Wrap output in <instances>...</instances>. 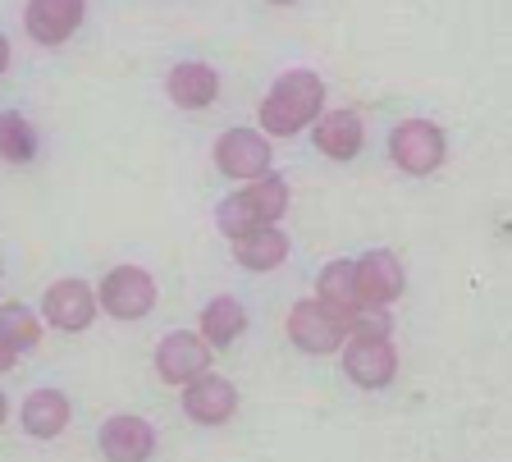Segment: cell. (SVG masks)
I'll return each mask as SVG.
<instances>
[{"mask_svg": "<svg viewBox=\"0 0 512 462\" xmlns=\"http://www.w3.org/2000/svg\"><path fill=\"white\" fill-rule=\"evenodd\" d=\"M243 330H247V312H243V302L238 298H215L202 312V334L215 348H229Z\"/></svg>", "mask_w": 512, "mask_h": 462, "instance_id": "obj_18", "label": "cell"}, {"mask_svg": "<svg viewBox=\"0 0 512 462\" xmlns=\"http://www.w3.org/2000/svg\"><path fill=\"white\" fill-rule=\"evenodd\" d=\"M275 5H288V0H275Z\"/></svg>", "mask_w": 512, "mask_h": 462, "instance_id": "obj_26", "label": "cell"}, {"mask_svg": "<svg viewBox=\"0 0 512 462\" xmlns=\"http://www.w3.org/2000/svg\"><path fill=\"white\" fill-rule=\"evenodd\" d=\"M183 408H188L192 421H202V426H220V421L234 417L238 408V389L220 376H197L183 394Z\"/></svg>", "mask_w": 512, "mask_h": 462, "instance_id": "obj_10", "label": "cell"}, {"mask_svg": "<svg viewBox=\"0 0 512 462\" xmlns=\"http://www.w3.org/2000/svg\"><path fill=\"white\" fill-rule=\"evenodd\" d=\"M320 106H325V83L316 74H307V69H293L261 101V124L275 138H293V133H302L320 115Z\"/></svg>", "mask_w": 512, "mask_h": 462, "instance_id": "obj_1", "label": "cell"}, {"mask_svg": "<svg viewBox=\"0 0 512 462\" xmlns=\"http://www.w3.org/2000/svg\"><path fill=\"white\" fill-rule=\"evenodd\" d=\"M288 334H293V344H298L302 353L320 357V353H334V348L343 344V334H352V330L339 307L316 298V302H298V307L288 312Z\"/></svg>", "mask_w": 512, "mask_h": 462, "instance_id": "obj_2", "label": "cell"}, {"mask_svg": "<svg viewBox=\"0 0 512 462\" xmlns=\"http://www.w3.org/2000/svg\"><path fill=\"white\" fill-rule=\"evenodd\" d=\"M0 339H5V344H14V348H37L42 325H37V316H32L28 307L10 302V307H0Z\"/></svg>", "mask_w": 512, "mask_h": 462, "instance_id": "obj_21", "label": "cell"}, {"mask_svg": "<svg viewBox=\"0 0 512 462\" xmlns=\"http://www.w3.org/2000/svg\"><path fill=\"white\" fill-rule=\"evenodd\" d=\"M357 289H362V302H389L403 293V266H398L394 252H366L357 261Z\"/></svg>", "mask_w": 512, "mask_h": 462, "instance_id": "obj_12", "label": "cell"}, {"mask_svg": "<svg viewBox=\"0 0 512 462\" xmlns=\"http://www.w3.org/2000/svg\"><path fill=\"white\" fill-rule=\"evenodd\" d=\"M101 307L110 316H119V321H138V316H147L156 307V284H151L147 270L119 266L101 280Z\"/></svg>", "mask_w": 512, "mask_h": 462, "instance_id": "obj_3", "label": "cell"}, {"mask_svg": "<svg viewBox=\"0 0 512 462\" xmlns=\"http://www.w3.org/2000/svg\"><path fill=\"white\" fill-rule=\"evenodd\" d=\"M14 353H19V348L0 339V371H14Z\"/></svg>", "mask_w": 512, "mask_h": 462, "instance_id": "obj_23", "label": "cell"}, {"mask_svg": "<svg viewBox=\"0 0 512 462\" xmlns=\"http://www.w3.org/2000/svg\"><path fill=\"white\" fill-rule=\"evenodd\" d=\"M316 147L334 161H352L362 151V119L352 110H330L316 119Z\"/></svg>", "mask_w": 512, "mask_h": 462, "instance_id": "obj_13", "label": "cell"}, {"mask_svg": "<svg viewBox=\"0 0 512 462\" xmlns=\"http://www.w3.org/2000/svg\"><path fill=\"white\" fill-rule=\"evenodd\" d=\"M211 366V339L206 334H165L156 348V371L165 385H192Z\"/></svg>", "mask_w": 512, "mask_h": 462, "instance_id": "obj_4", "label": "cell"}, {"mask_svg": "<svg viewBox=\"0 0 512 462\" xmlns=\"http://www.w3.org/2000/svg\"><path fill=\"white\" fill-rule=\"evenodd\" d=\"M0 426H5V398H0Z\"/></svg>", "mask_w": 512, "mask_h": 462, "instance_id": "obj_25", "label": "cell"}, {"mask_svg": "<svg viewBox=\"0 0 512 462\" xmlns=\"http://www.w3.org/2000/svg\"><path fill=\"white\" fill-rule=\"evenodd\" d=\"M37 151V138H32V124L23 115H0V156L10 165H23L32 161Z\"/></svg>", "mask_w": 512, "mask_h": 462, "instance_id": "obj_20", "label": "cell"}, {"mask_svg": "<svg viewBox=\"0 0 512 462\" xmlns=\"http://www.w3.org/2000/svg\"><path fill=\"white\" fill-rule=\"evenodd\" d=\"M28 37L42 46H60L83 23V0H28Z\"/></svg>", "mask_w": 512, "mask_h": 462, "instance_id": "obj_9", "label": "cell"}, {"mask_svg": "<svg viewBox=\"0 0 512 462\" xmlns=\"http://www.w3.org/2000/svg\"><path fill=\"white\" fill-rule=\"evenodd\" d=\"M215 165L229 179H261L270 170V142L252 129H229L215 142Z\"/></svg>", "mask_w": 512, "mask_h": 462, "instance_id": "obj_7", "label": "cell"}, {"mask_svg": "<svg viewBox=\"0 0 512 462\" xmlns=\"http://www.w3.org/2000/svg\"><path fill=\"white\" fill-rule=\"evenodd\" d=\"M215 220H220V234H229V238H243V234H252V229L261 225V220H256V211L247 206L243 193L229 197V202L220 206V215H215Z\"/></svg>", "mask_w": 512, "mask_h": 462, "instance_id": "obj_22", "label": "cell"}, {"mask_svg": "<svg viewBox=\"0 0 512 462\" xmlns=\"http://www.w3.org/2000/svg\"><path fill=\"white\" fill-rule=\"evenodd\" d=\"M23 426H28V435H37V440H55V435L69 426V398H64L60 389H37V394H28V403H23Z\"/></svg>", "mask_w": 512, "mask_h": 462, "instance_id": "obj_14", "label": "cell"}, {"mask_svg": "<svg viewBox=\"0 0 512 462\" xmlns=\"http://www.w3.org/2000/svg\"><path fill=\"white\" fill-rule=\"evenodd\" d=\"M10 65V46H5V37H0V69Z\"/></svg>", "mask_w": 512, "mask_h": 462, "instance_id": "obj_24", "label": "cell"}, {"mask_svg": "<svg viewBox=\"0 0 512 462\" xmlns=\"http://www.w3.org/2000/svg\"><path fill=\"white\" fill-rule=\"evenodd\" d=\"M234 257L243 261L247 270H275L279 261L288 257V238L279 234L275 225H256L252 234L234 238Z\"/></svg>", "mask_w": 512, "mask_h": 462, "instance_id": "obj_16", "label": "cell"}, {"mask_svg": "<svg viewBox=\"0 0 512 462\" xmlns=\"http://www.w3.org/2000/svg\"><path fill=\"white\" fill-rule=\"evenodd\" d=\"M247 206L256 211V220L261 225H275L279 215L288 211V183L279 179V174H261V179H252V188H243Z\"/></svg>", "mask_w": 512, "mask_h": 462, "instance_id": "obj_19", "label": "cell"}, {"mask_svg": "<svg viewBox=\"0 0 512 462\" xmlns=\"http://www.w3.org/2000/svg\"><path fill=\"white\" fill-rule=\"evenodd\" d=\"M156 449V430L138 417H110L101 426V453L115 462H142Z\"/></svg>", "mask_w": 512, "mask_h": 462, "instance_id": "obj_11", "label": "cell"}, {"mask_svg": "<svg viewBox=\"0 0 512 462\" xmlns=\"http://www.w3.org/2000/svg\"><path fill=\"white\" fill-rule=\"evenodd\" d=\"M343 371L362 389H380L394 380L398 371V357H394V344L384 334H352L348 353H343Z\"/></svg>", "mask_w": 512, "mask_h": 462, "instance_id": "obj_6", "label": "cell"}, {"mask_svg": "<svg viewBox=\"0 0 512 462\" xmlns=\"http://www.w3.org/2000/svg\"><path fill=\"white\" fill-rule=\"evenodd\" d=\"M220 92V74L211 65H179L170 74V97L183 110H206Z\"/></svg>", "mask_w": 512, "mask_h": 462, "instance_id": "obj_15", "label": "cell"}, {"mask_svg": "<svg viewBox=\"0 0 512 462\" xmlns=\"http://www.w3.org/2000/svg\"><path fill=\"white\" fill-rule=\"evenodd\" d=\"M320 298L330 302V307H339L343 316H352L357 307H362V289H357V261H334V266L320 270Z\"/></svg>", "mask_w": 512, "mask_h": 462, "instance_id": "obj_17", "label": "cell"}, {"mask_svg": "<svg viewBox=\"0 0 512 462\" xmlns=\"http://www.w3.org/2000/svg\"><path fill=\"white\" fill-rule=\"evenodd\" d=\"M96 302H101V293H92L83 280H60L46 289L42 307L55 330H87L96 316Z\"/></svg>", "mask_w": 512, "mask_h": 462, "instance_id": "obj_8", "label": "cell"}, {"mask_svg": "<svg viewBox=\"0 0 512 462\" xmlns=\"http://www.w3.org/2000/svg\"><path fill=\"white\" fill-rule=\"evenodd\" d=\"M389 151H394L398 170L430 174V170H439V161H444V133H439L430 119H407V124L394 129Z\"/></svg>", "mask_w": 512, "mask_h": 462, "instance_id": "obj_5", "label": "cell"}]
</instances>
